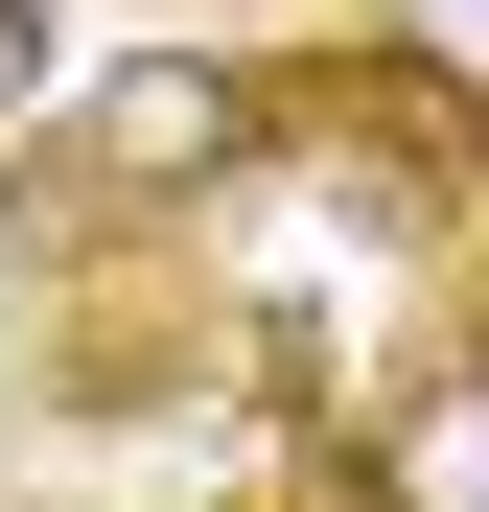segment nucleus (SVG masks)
I'll return each instance as SVG.
<instances>
[{
    "instance_id": "f257e3e1",
    "label": "nucleus",
    "mask_w": 489,
    "mask_h": 512,
    "mask_svg": "<svg viewBox=\"0 0 489 512\" xmlns=\"http://www.w3.org/2000/svg\"><path fill=\"white\" fill-rule=\"evenodd\" d=\"M210 163H257V94L233 70H117L70 117V187H210Z\"/></svg>"
},
{
    "instance_id": "f03ea898",
    "label": "nucleus",
    "mask_w": 489,
    "mask_h": 512,
    "mask_svg": "<svg viewBox=\"0 0 489 512\" xmlns=\"http://www.w3.org/2000/svg\"><path fill=\"white\" fill-rule=\"evenodd\" d=\"M24 70H47V47H24V0H0V117H24Z\"/></svg>"
}]
</instances>
